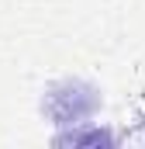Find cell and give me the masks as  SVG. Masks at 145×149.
Wrapping results in <instances>:
<instances>
[{
	"label": "cell",
	"mask_w": 145,
	"mask_h": 149,
	"mask_svg": "<svg viewBox=\"0 0 145 149\" xmlns=\"http://www.w3.org/2000/svg\"><path fill=\"white\" fill-rule=\"evenodd\" d=\"M104 97L93 83L86 80H59L45 90L41 97V114L52 125H83L100 111Z\"/></svg>",
	"instance_id": "1"
}]
</instances>
